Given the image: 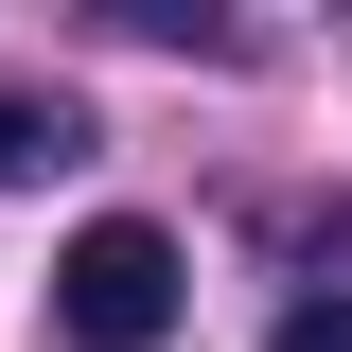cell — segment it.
<instances>
[{
  "mask_svg": "<svg viewBox=\"0 0 352 352\" xmlns=\"http://www.w3.org/2000/svg\"><path fill=\"white\" fill-rule=\"evenodd\" d=\"M53 159H88V124L53 88H0V176H53Z\"/></svg>",
  "mask_w": 352,
  "mask_h": 352,
  "instance_id": "2",
  "label": "cell"
},
{
  "mask_svg": "<svg viewBox=\"0 0 352 352\" xmlns=\"http://www.w3.org/2000/svg\"><path fill=\"white\" fill-rule=\"evenodd\" d=\"M176 317H194V282H176V229L106 212L53 247V352H159Z\"/></svg>",
  "mask_w": 352,
  "mask_h": 352,
  "instance_id": "1",
  "label": "cell"
},
{
  "mask_svg": "<svg viewBox=\"0 0 352 352\" xmlns=\"http://www.w3.org/2000/svg\"><path fill=\"white\" fill-rule=\"evenodd\" d=\"M282 352H352V300H300V317H282Z\"/></svg>",
  "mask_w": 352,
  "mask_h": 352,
  "instance_id": "3",
  "label": "cell"
}]
</instances>
